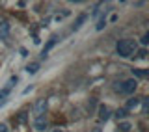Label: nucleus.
I'll return each mask as SVG.
<instances>
[{"mask_svg": "<svg viewBox=\"0 0 149 132\" xmlns=\"http://www.w3.org/2000/svg\"><path fill=\"white\" fill-rule=\"evenodd\" d=\"M134 49H136V43L132 39H121L116 45V52H118L121 58H129V56L134 54Z\"/></svg>", "mask_w": 149, "mask_h": 132, "instance_id": "1", "label": "nucleus"}, {"mask_svg": "<svg viewBox=\"0 0 149 132\" xmlns=\"http://www.w3.org/2000/svg\"><path fill=\"white\" fill-rule=\"evenodd\" d=\"M136 88H138V82L134 78H129V80H125V82L121 84V91L127 93V95H132V93L136 91Z\"/></svg>", "mask_w": 149, "mask_h": 132, "instance_id": "2", "label": "nucleus"}, {"mask_svg": "<svg viewBox=\"0 0 149 132\" xmlns=\"http://www.w3.org/2000/svg\"><path fill=\"white\" fill-rule=\"evenodd\" d=\"M45 112H47V99H37L36 104H34V114H36V117L37 115H45Z\"/></svg>", "mask_w": 149, "mask_h": 132, "instance_id": "3", "label": "nucleus"}, {"mask_svg": "<svg viewBox=\"0 0 149 132\" xmlns=\"http://www.w3.org/2000/svg\"><path fill=\"white\" fill-rule=\"evenodd\" d=\"M47 117L45 115H37V117H34V129L37 130V132H45V129H47Z\"/></svg>", "mask_w": 149, "mask_h": 132, "instance_id": "4", "label": "nucleus"}, {"mask_svg": "<svg viewBox=\"0 0 149 132\" xmlns=\"http://www.w3.org/2000/svg\"><path fill=\"white\" fill-rule=\"evenodd\" d=\"M108 117H110V110H108V106L101 104V106H99V119H101V121H106Z\"/></svg>", "mask_w": 149, "mask_h": 132, "instance_id": "5", "label": "nucleus"}, {"mask_svg": "<svg viewBox=\"0 0 149 132\" xmlns=\"http://www.w3.org/2000/svg\"><path fill=\"white\" fill-rule=\"evenodd\" d=\"M56 43H58V39H56V37H50V41L43 47V50H41V56H47V54H49V52H50V49H52Z\"/></svg>", "mask_w": 149, "mask_h": 132, "instance_id": "6", "label": "nucleus"}, {"mask_svg": "<svg viewBox=\"0 0 149 132\" xmlns=\"http://www.w3.org/2000/svg\"><path fill=\"white\" fill-rule=\"evenodd\" d=\"M8 35H9V24L4 21L2 24H0V39H6Z\"/></svg>", "mask_w": 149, "mask_h": 132, "instance_id": "7", "label": "nucleus"}, {"mask_svg": "<svg viewBox=\"0 0 149 132\" xmlns=\"http://www.w3.org/2000/svg\"><path fill=\"white\" fill-rule=\"evenodd\" d=\"M39 67H41V65H39V62H34V63L26 65V73H28V74H36L37 71H39Z\"/></svg>", "mask_w": 149, "mask_h": 132, "instance_id": "8", "label": "nucleus"}, {"mask_svg": "<svg viewBox=\"0 0 149 132\" xmlns=\"http://www.w3.org/2000/svg\"><path fill=\"white\" fill-rule=\"evenodd\" d=\"M140 101H142V99H130L127 102V108H125V110H134V108L140 104Z\"/></svg>", "mask_w": 149, "mask_h": 132, "instance_id": "9", "label": "nucleus"}, {"mask_svg": "<svg viewBox=\"0 0 149 132\" xmlns=\"http://www.w3.org/2000/svg\"><path fill=\"white\" fill-rule=\"evenodd\" d=\"M9 91H11V88H2V89H0V102H4V101H6V99H8V95H9Z\"/></svg>", "mask_w": 149, "mask_h": 132, "instance_id": "10", "label": "nucleus"}, {"mask_svg": "<svg viewBox=\"0 0 149 132\" xmlns=\"http://www.w3.org/2000/svg\"><path fill=\"white\" fill-rule=\"evenodd\" d=\"M86 19H88V15H84V13H82V15L77 19V22H74V30H78V28L84 24V21H86Z\"/></svg>", "mask_w": 149, "mask_h": 132, "instance_id": "11", "label": "nucleus"}, {"mask_svg": "<svg viewBox=\"0 0 149 132\" xmlns=\"http://www.w3.org/2000/svg\"><path fill=\"white\" fill-rule=\"evenodd\" d=\"M104 26H106V15H102V17L99 19V22H97V26H95V28H97V30H102Z\"/></svg>", "mask_w": 149, "mask_h": 132, "instance_id": "12", "label": "nucleus"}, {"mask_svg": "<svg viewBox=\"0 0 149 132\" xmlns=\"http://www.w3.org/2000/svg\"><path fill=\"white\" fill-rule=\"evenodd\" d=\"M119 129H121V132H130V129H132V125L125 121V123H119Z\"/></svg>", "mask_w": 149, "mask_h": 132, "instance_id": "13", "label": "nucleus"}, {"mask_svg": "<svg viewBox=\"0 0 149 132\" xmlns=\"http://www.w3.org/2000/svg\"><path fill=\"white\" fill-rule=\"evenodd\" d=\"M116 117H118V119H123V117H127V110H125V108L118 110V112H116Z\"/></svg>", "mask_w": 149, "mask_h": 132, "instance_id": "14", "label": "nucleus"}, {"mask_svg": "<svg viewBox=\"0 0 149 132\" xmlns=\"http://www.w3.org/2000/svg\"><path fill=\"white\" fill-rule=\"evenodd\" d=\"M140 43H142L143 47H146V45L149 43V32H146V34H143V35H142V39H140Z\"/></svg>", "mask_w": 149, "mask_h": 132, "instance_id": "15", "label": "nucleus"}, {"mask_svg": "<svg viewBox=\"0 0 149 132\" xmlns=\"http://www.w3.org/2000/svg\"><path fill=\"white\" fill-rule=\"evenodd\" d=\"M134 74L140 78H143V76H147V71H140V69H134Z\"/></svg>", "mask_w": 149, "mask_h": 132, "instance_id": "16", "label": "nucleus"}, {"mask_svg": "<svg viewBox=\"0 0 149 132\" xmlns=\"http://www.w3.org/2000/svg\"><path fill=\"white\" fill-rule=\"evenodd\" d=\"M0 132H9V129H8L6 123H0Z\"/></svg>", "mask_w": 149, "mask_h": 132, "instance_id": "17", "label": "nucleus"}, {"mask_svg": "<svg viewBox=\"0 0 149 132\" xmlns=\"http://www.w3.org/2000/svg\"><path fill=\"white\" fill-rule=\"evenodd\" d=\"M19 123H24V121H26V114H21V115H19Z\"/></svg>", "mask_w": 149, "mask_h": 132, "instance_id": "18", "label": "nucleus"}, {"mask_svg": "<svg viewBox=\"0 0 149 132\" xmlns=\"http://www.w3.org/2000/svg\"><path fill=\"white\" fill-rule=\"evenodd\" d=\"M146 54H147V52H146V49L140 50V58H146Z\"/></svg>", "mask_w": 149, "mask_h": 132, "instance_id": "19", "label": "nucleus"}, {"mask_svg": "<svg viewBox=\"0 0 149 132\" xmlns=\"http://www.w3.org/2000/svg\"><path fill=\"white\" fill-rule=\"evenodd\" d=\"M52 132H65V130H63V129H54Z\"/></svg>", "mask_w": 149, "mask_h": 132, "instance_id": "20", "label": "nucleus"}, {"mask_svg": "<svg viewBox=\"0 0 149 132\" xmlns=\"http://www.w3.org/2000/svg\"><path fill=\"white\" fill-rule=\"evenodd\" d=\"M2 22H4V21H2V19H0V24H2Z\"/></svg>", "mask_w": 149, "mask_h": 132, "instance_id": "21", "label": "nucleus"}, {"mask_svg": "<svg viewBox=\"0 0 149 132\" xmlns=\"http://www.w3.org/2000/svg\"><path fill=\"white\" fill-rule=\"evenodd\" d=\"M95 132H101V130H99V129H97V130H95Z\"/></svg>", "mask_w": 149, "mask_h": 132, "instance_id": "22", "label": "nucleus"}]
</instances>
